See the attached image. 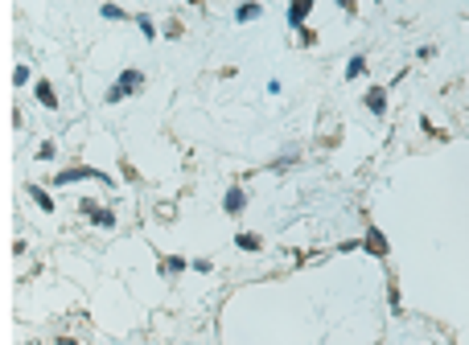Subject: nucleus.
<instances>
[{
    "instance_id": "obj_2",
    "label": "nucleus",
    "mask_w": 469,
    "mask_h": 345,
    "mask_svg": "<svg viewBox=\"0 0 469 345\" xmlns=\"http://www.w3.org/2000/svg\"><path fill=\"white\" fill-rule=\"evenodd\" d=\"M309 8H313V0H292V4H288V25H305Z\"/></svg>"
},
{
    "instance_id": "obj_4",
    "label": "nucleus",
    "mask_w": 469,
    "mask_h": 345,
    "mask_svg": "<svg viewBox=\"0 0 469 345\" xmlns=\"http://www.w3.org/2000/svg\"><path fill=\"white\" fill-rule=\"evenodd\" d=\"M367 107H371L375 115L387 111V90H383V86H371V90H367Z\"/></svg>"
},
{
    "instance_id": "obj_11",
    "label": "nucleus",
    "mask_w": 469,
    "mask_h": 345,
    "mask_svg": "<svg viewBox=\"0 0 469 345\" xmlns=\"http://www.w3.org/2000/svg\"><path fill=\"white\" fill-rule=\"evenodd\" d=\"M234 243H239V247H243V251H260V239H255V234H239V239H234Z\"/></svg>"
},
{
    "instance_id": "obj_8",
    "label": "nucleus",
    "mask_w": 469,
    "mask_h": 345,
    "mask_svg": "<svg viewBox=\"0 0 469 345\" xmlns=\"http://www.w3.org/2000/svg\"><path fill=\"white\" fill-rule=\"evenodd\" d=\"M38 99H42L46 107H58V99H54V90H49V83H38Z\"/></svg>"
},
{
    "instance_id": "obj_13",
    "label": "nucleus",
    "mask_w": 469,
    "mask_h": 345,
    "mask_svg": "<svg viewBox=\"0 0 469 345\" xmlns=\"http://www.w3.org/2000/svg\"><path fill=\"white\" fill-rule=\"evenodd\" d=\"M342 4H346V8H354V0H342Z\"/></svg>"
},
{
    "instance_id": "obj_10",
    "label": "nucleus",
    "mask_w": 469,
    "mask_h": 345,
    "mask_svg": "<svg viewBox=\"0 0 469 345\" xmlns=\"http://www.w3.org/2000/svg\"><path fill=\"white\" fill-rule=\"evenodd\" d=\"M260 13H264V8H260V4H243V8H239V21H255V17H260Z\"/></svg>"
},
{
    "instance_id": "obj_3",
    "label": "nucleus",
    "mask_w": 469,
    "mask_h": 345,
    "mask_svg": "<svg viewBox=\"0 0 469 345\" xmlns=\"http://www.w3.org/2000/svg\"><path fill=\"white\" fill-rule=\"evenodd\" d=\"M83 177H95V181H107L103 172H95V169H66V172H58V185H70V181H83Z\"/></svg>"
},
{
    "instance_id": "obj_12",
    "label": "nucleus",
    "mask_w": 469,
    "mask_h": 345,
    "mask_svg": "<svg viewBox=\"0 0 469 345\" xmlns=\"http://www.w3.org/2000/svg\"><path fill=\"white\" fill-rule=\"evenodd\" d=\"M103 17H107V21H120V17H124V13H120V8H116V4H103Z\"/></svg>"
},
{
    "instance_id": "obj_5",
    "label": "nucleus",
    "mask_w": 469,
    "mask_h": 345,
    "mask_svg": "<svg viewBox=\"0 0 469 345\" xmlns=\"http://www.w3.org/2000/svg\"><path fill=\"white\" fill-rule=\"evenodd\" d=\"M363 247H367L371 255H387V239H383L379 230H371V234H367V243H363Z\"/></svg>"
},
{
    "instance_id": "obj_7",
    "label": "nucleus",
    "mask_w": 469,
    "mask_h": 345,
    "mask_svg": "<svg viewBox=\"0 0 469 345\" xmlns=\"http://www.w3.org/2000/svg\"><path fill=\"white\" fill-rule=\"evenodd\" d=\"M367 70V58H350V66H346V79H358Z\"/></svg>"
},
{
    "instance_id": "obj_1",
    "label": "nucleus",
    "mask_w": 469,
    "mask_h": 345,
    "mask_svg": "<svg viewBox=\"0 0 469 345\" xmlns=\"http://www.w3.org/2000/svg\"><path fill=\"white\" fill-rule=\"evenodd\" d=\"M141 83H144V74H141V70H124V74H120V83H116L111 90H107V103H120L124 95L141 90Z\"/></svg>"
},
{
    "instance_id": "obj_9",
    "label": "nucleus",
    "mask_w": 469,
    "mask_h": 345,
    "mask_svg": "<svg viewBox=\"0 0 469 345\" xmlns=\"http://www.w3.org/2000/svg\"><path fill=\"white\" fill-rule=\"evenodd\" d=\"M29 198H33V202H38L42 210H54V202L46 198V189H38V185H33V189H29Z\"/></svg>"
},
{
    "instance_id": "obj_6",
    "label": "nucleus",
    "mask_w": 469,
    "mask_h": 345,
    "mask_svg": "<svg viewBox=\"0 0 469 345\" xmlns=\"http://www.w3.org/2000/svg\"><path fill=\"white\" fill-rule=\"evenodd\" d=\"M243 206H247V198H243V189H231V193H227V214H239Z\"/></svg>"
}]
</instances>
